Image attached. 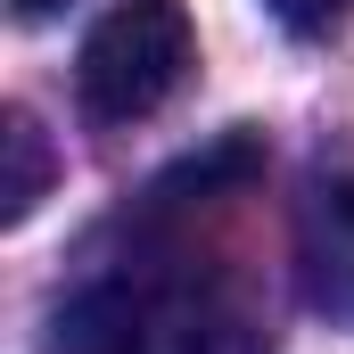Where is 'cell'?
Listing matches in <instances>:
<instances>
[{"instance_id":"cell-1","label":"cell","mask_w":354,"mask_h":354,"mask_svg":"<svg viewBox=\"0 0 354 354\" xmlns=\"http://www.w3.org/2000/svg\"><path fill=\"white\" fill-rule=\"evenodd\" d=\"M50 354H272L231 288L181 272H107L58 313Z\"/></svg>"},{"instance_id":"cell-2","label":"cell","mask_w":354,"mask_h":354,"mask_svg":"<svg viewBox=\"0 0 354 354\" xmlns=\"http://www.w3.org/2000/svg\"><path fill=\"white\" fill-rule=\"evenodd\" d=\"M198 33L181 17V0H115L91 25L83 58H75V91H83L91 124H140L157 115L181 83H189Z\"/></svg>"},{"instance_id":"cell-3","label":"cell","mask_w":354,"mask_h":354,"mask_svg":"<svg viewBox=\"0 0 354 354\" xmlns=\"http://www.w3.org/2000/svg\"><path fill=\"white\" fill-rule=\"evenodd\" d=\"M297 280H305V305L354 322V181L322 174L305 181L297 198Z\"/></svg>"},{"instance_id":"cell-4","label":"cell","mask_w":354,"mask_h":354,"mask_svg":"<svg viewBox=\"0 0 354 354\" xmlns=\"http://www.w3.org/2000/svg\"><path fill=\"white\" fill-rule=\"evenodd\" d=\"M0 149H8V174H0V223H25V214L41 206V189H50V140H41V124H33L25 107H8V115H0Z\"/></svg>"},{"instance_id":"cell-5","label":"cell","mask_w":354,"mask_h":354,"mask_svg":"<svg viewBox=\"0 0 354 354\" xmlns=\"http://www.w3.org/2000/svg\"><path fill=\"white\" fill-rule=\"evenodd\" d=\"M264 8L288 25V33H330V25L346 17V0H264Z\"/></svg>"},{"instance_id":"cell-6","label":"cell","mask_w":354,"mask_h":354,"mask_svg":"<svg viewBox=\"0 0 354 354\" xmlns=\"http://www.w3.org/2000/svg\"><path fill=\"white\" fill-rule=\"evenodd\" d=\"M17 17H50V8H66V0H8Z\"/></svg>"}]
</instances>
